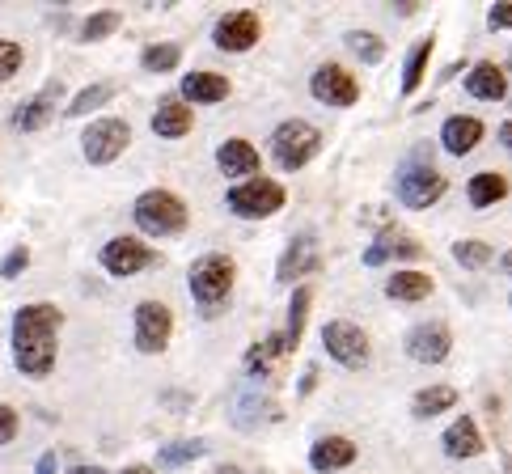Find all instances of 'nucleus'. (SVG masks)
<instances>
[{"mask_svg": "<svg viewBox=\"0 0 512 474\" xmlns=\"http://www.w3.org/2000/svg\"><path fill=\"white\" fill-rule=\"evenodd\" d=\"M259 34H263L259 13H250V9H233V13H225L221 22H216L212 39H216V47H221V51H250L254 43H259Z\"/></svg>", "mask_w": 512, "mask_h": 474, "instance_id": "12", "label": "nucleus"}, {"mask_svg": "<svg viewBox=\"0 0 512 474\" xmlns=\"http://www.w3.org/2000/svg\"><path fill=\"white\" fill-rule=\"evenodd\" d=\"M428 293H432V276H424V271H394L386 280V297L394 301H424Z\"/></svg>", "mask_w": 512, "mask_h": 474, "instance_id": "25", "label": "nucleus"}, {"mask_svg": "<svg viewBox=\"0 0 512 474\" xmlns=\"http://www.w3.org/2000/svg\"><path fill=\"white\" fill-rule=\"evenodd\" d=\"M347 51L360 56L364 64H377L381 56H386V43H381L373 30H352V34H347Z\"/></svg>", "mask_w": 512, "mask_h": 474, "instance_id": "34", "label": "nucleus"}, {"mask_svg": "<svg viewBox=\"0 0 512 474\" xmlns=\"http://www.w3.org/2000/svg\"><path fill=\"white\" fill-rule=\"evenodd\" d=\"M428 60H432V39H419V43L411 47L407 64H402V94H415V89H419V81H424V68H428Z\"/></svg>", "mask_w": 512, "mask_h": 474, "instance_id": "28", "label": "nucleus"}, {"mask_svg": "<svg viewBox=\"0 0 512 474\" xmlns=\"http://www.w3.org/2000/svg\"><path fill=\"white\" fill-rule=\"evenodd\" d=\"M17 68H22V47H17V43H5V39H0V81H9V77H17Z\"/></svg>", "mask_w": 512, "mask_h": 474, "instance_id": "37", "label": "nucleus"}, {"mask_svg": "<svg viewBox=\"0 0 512 474\" xmlns=\"http://www.w3.org/2000/svg\"><path fill=\"white\" fill-rule=\"evenodd\" d=\"M419 254V242H411V237H394V233H386V237H377V242L364 250V263L369 267H381V263H390V259H415Z\"/></svg>", "mask_w": 512, "mask_h": 474, "instance_id": "24", "label": "nucleus"}, {"mask_svg": "<svg viewBox=\"0 0 512 474\" xmlns=\"http://www.w3.org/2000/svg\"><path fill=\"white\" fill-rule=\"evenodd\" d=\"M182 98L195 106L221 102V98H229V81L216 77V72H187V77H182Z\"/></svg>", "mask_w": 512, "mask_h": 474, "instance_id": "21", "label": "nucleus"}, {"mask_svg": "<svg viewBox=\"0 0 512 474\" xmlns=\"http://www.w3.org/2000/svg\"><path fill=\"white\" fill-rule=\"evenodd\" d=\"M111 98H115V81H98V85H89V89H81V94L72 98L68 115H89V111H98V106L111 102Z\"/></svg>", "mask_w": 512, "mask_h": 474, "instance_id": "32", "label": "nucleus"}, {"mask_svg": "<svg viewBox=\"0 0 512 474\" xmlns=\"http://www.w3.org/2000/svg\"><path fill=\"white\" fill-rule=\"evenodd\" d=\"M208 445L204 441H174V445H161L157 453V466H166V470H178V466H187L195 458H204Z\"/></svg>", "mask_w": 512, "mask_h": 474, "instance_id": "30", "label": "nucleus"}, {"mask_svg": "<svg viewBox=\"0 0 512 474\" xmlns=\"http://www.w3.org/2000/svg\"><path fill=\"white\" fill-rule=\"evenodd\" d=\"M34 474H60V466H56V453H43V458H39V466H34Z\"/></svg>", "mask_w": 512, "mask_h": 474, "instance_id": "40", "label": "nucleus"}, {"mask_svg": "<svg viewBox=\"0 0 512 474\" xmlns=\"http://www.w3.org/2000/svg\"><path fill=\"white\" fill-rule=\"evenodd\" d=\"M479 140H483V123L474 115H453L441 127V144H445V153H453V157H466Z\"/></svg>", "mask_w": 512, "mask_h": 474, "instance_id": "18", "label": "nucleus"}, {"mask_svg": "<svg viewBox=\"0 0 512 474\" xmlns=\"http://www.w3.org/2000/svg\"><path fill=\"white\" fill-rule=\"evenodd\" d=\"M453 403H457V390H453V386H428V390H419V394H415L411 411H415V419H432V415L449 411Z\"/></svg>", "mask_w": 512, "mask_h": 474, "instance_id": "27", "label": "nucleus"}, {"mask_svg": "<svg viewBox=\"0 0 512 474\" xmlns=\"http://www.w3.org/2000/svg\"><path fill=\"white\" fill-rule=\"evenodd\" d=\"M356 462V445L347 436H322V441L309 449V466L318 474H331V470H347Z\"/></svg>", "mask_w": 512, "mask_h": 474, "instance_id": "17", "label": "nucleus"}, {"mask_svg": "<svg viewBox=\"0 0 512 474\" xmlns=\"http://www.w3.org/2000/svg\"><path fill=\"white\" fill-rule=\"evenodd\" d=\"M466 89L474 98H483V102H500V98H508V81H504V72L491 64V60H483V64H474L470 68V77H466Z\"/></svg>", "mask_w": 512, "mask_h": 474, "instance_id": "23", "label": "nucleus"}, {"mask_svg": "<svg viewBox=\"0 0 512 474\" xmlns=\"http://www.w3.org/2000/svg\"><path fill=\"white\" fill-rule=\"evenodd\" d=\"M292 348H288V339L284 335H267V339H259L254 348L246 352V369H250V377L259 381V377H271V369L288 356Z\"/></svg>", "mask_w": 512, "mask_h": 474, "instance_id": "20", "label": "nucleus"}, {"mask_svg": "<svg viewBox=\"0 0 512 474\" xmlns=\"http://www.w3.org/2000/svg\"><path fill=\"white\" fill-rule=\"evenodd\" d=\"M17 436V411L13 407H0V445H9Z\"/></svg>", "mask_w": 512, "mask_h": 474, "instance_id": "38", "label": "nucleus"}, {"mask_svg": "<svg viewBox=\"0 0 512 474\" xmlns=\"http://www.w3.org/2000/svg\"><path fill=\"white\" fill-rule=\"evenodd\" d=\"M216 166H221V174L242 178V182L263 178L259 174V149H254L250 140H225L221 149H216Z\"/></svg>", "mask_w": 512, "mask_h": 474, "instance_id": "15", "label": "nucleus"}, {"mask_svg": "<svg viewBox=\"0 0 512 474\" xmlns=\"http://www.w3.org/2000/svg\"><path fill=\"white\" fill-rule=\"evenodd\" d=\"M127 144H132V127L123 119H98L85 127L81 153H85V161H94V166H111L115 157H123Z\"/></svg>", "mask_w": 512, "mask_h": 474, "instance_id": "7", "label": "nucleus"}, {"mask_svg": "<svg viewBox=\"0 0 512 474\" xmlns=\"http://www.w3.org/2000/svg\"><path fill=\"white\" fill-rule=\"evenodd\" d=\"M56 102H60V81L47 85L43 94H34L30 102L17 106V111H13V127H17V132H39V127H47L51 115H56Z\"/></svg>", "mask_w": 512, "mask_h": 474, "instance_id": "16", "label": "nucleus"}, {"mask_svg": "<svg viewBox=\"0 0 512 474\" xmlns=\"http://www.w3.org/2000/svg\"><path fill=\"white\" fill-rule=\"evenodd\" d=\"M449 352H453V335L441 322H419L407 335V356L419 364H441Z\"/></svg>", "mask_w": 512, "mask_h": 474, "instance_id": "13", "label": "nucleus"}, {"mask_svg": "<svg viewBox=\"0 0 512 474\" xmlns=\"http://www.w3.org/2000/svg\"><path fill=\"white\" fill-rule=\"evenodd\" d=\"M318 267H322V254H318L314 233H297L292 237V246L280 254L276 276H280V284H292L297 276H309V271H318Z\"/></svg>", "mask_w": 512, "mask_h": 474, "instance_id": "14", "label": "nucleus"}, {"mask_svg": "<svg viewBox=\"0 0 512 474\" xmlns=\"http://www.w3.org/2000/svg\"><path fill=\"white\" fill-rule=\"evenodd\" d=\"M445 453L449 458H474V453H483V436L479 428H474V419L462 415V419H453V424L445 428Z\"/></svg>", "mask_w": 512, "mask_h": 474, "instance_id": "22", "label": "nucleus"}, {"mask_svg": "<svg viewBox=\"0 0 512 474\" xmlns=\"http://www.w3.org/2000/svg\"><path fill=\"white\" fill-rule=\"evenodd\" d=\"M453 259L462 263V267H487L491 263V246L479 242V237H466V242L453 246Z\"/></svg>", "mask_w": 512, "mask_h": 474, "instance_id": "35", "label": "nucleus"}, {"mask_svg": "<svg viewBox=\"0 0 512 474\" xmlns=\"http://www.w3.org/2000/svg\"><path fill=\"white\" fill-rule=\"evenodd\" d=\"M309 94L326 106H352L360 98V85L343 64H322L314 72V81H309Z\"/></svg>", "mask_w": 512, "mask_h": 474, "instance_id": "11", "label": "nucleus"}, {"mask_svg": "<svg viewBox=\"0 0 512 474\" xmlns=\"http://www.w3.org/2000/svg\"><path fill=\"white\" fill-rule=\"evenodd\" d=\"M229 208H233V216H242V221H263V216H276L284 208V187L276 178L237 182L229 191Z\"/></svg>", "mask_w": 512, "mask_h": 474, "instance_id": "5", "label": "nucleus"}, {"mask_svg": "<svg viewBox=\"0 0 512 474\" xmlns=\"http://www.w3.org/2000/svg\"><path fill=\"white\" fill-rule=\"evenodd\" d=\"M314 381H318V364H309V369H305V377H301V394H309V390H314Z\"/></svg>", "mask_w": 512, "mask_h": 474, "instance_id": "41", "label": "nucleus"}, {"mask_svg": "<svg viewBox=\"0 0 512 474\" xmlns=\"http://www.w3.org/2000/svg\"><path fill=\"white\" fill-rule=\"evenodd\" d=\"M149 263H157V254L136 242V237H111V242L102 246V267L111 271V276H136V271H144Z\"/></svg>", "mask_w": 512, "mask_h": 474, "instance_id": "10", "label": "nucleus"}, {"mask_svg": "<svg viewBox=\"0 0 512 474\" xmlns=\"http://www.w3.org/2000/svg\"><path fill=\"white\" fill-rule=\"evenodd\" d=\"M174 335V314H170V305H161V301H140L136 305V348L144 356H153L161 352L170 343Z\"/></svg>", "mask_w": 512, "mask_h": 474, "instance_id": "9", "label": "nucleus"}, {"mask_svg": "<svg viewBox=\"0 0 512 474\" xmlns=\"http://www.w3.org/2000/svg\"><path fill=\"white\" fill-rule=\"evenodd\" d=\"M504 271H508V276H512V254H504Z\"/></svg>", "mask_w": 512, "mask_h": 474, "instance_id": "45", "label": "nucleus"}, {"mask_svg": "<svg viewBox=\"0 0 512 474\" xmlns=\"http://www.w3.org/2000/svg\"><path fill=\"white\" fill-rule=\"evenodd\" d=\"M466 195H470V204L474 208H496L500 199L508 195V178L504 174H474L470 178V187H466Z\"/></svg>", "mask_w": 512, "mask_h": 474, "instance_id": "26", "label": "nucleus"}, {"mask_svg": "<svg viewBox=\"0 0 512 474\" xmlns=\"http://www.w3.org/2000/svg\"><path fill=\"white\" fill-rule=\"evenodd\" d=\"M322 149V132L314 123H305V119H288L276 127V136H271V153H276V166L280 170H301L309 166V161L318 157Z\"/></svg>", "mask_w": 512, "mask_h": 474, "instance_id": "4", "label": "nucleus"}, {"mask_svg": "<svg viewBox=\"0 0 512 474\" xmlns=\"http://www.w3.org/2000/svg\"><path fill=\"white\" fill-rule=\"evenodd\" d=\"M26 267H30V250H26V246H13V250L5 254V263H0V280H17Z\"/></svg>", "mask_w": 512, "mask_h": 474, "instance_id": "36", "label": "nucleus"}, {"mask_svg": "<svg viewBox=\"0 0 512 474\" xmlns=\"http://www.w3.org/2000/svg\"><path fill=\"white\" fill-rule=\"evenodd\" d=\"M64 326V314L47 301L22 305L13 318V364L26 377H47L56 364V335Z\"/></svg>", "mask_w": 512, "mask_h": 474, "instance_id": "1", "label": "nucleus"}, {"mask_svg": "<svg viewBox=\"0 0 512 474\" xmlns=\"http://www.w3.org/2000/svg\"><path fill=\"white\" fill-rule=\"evenodd\" d=\"M487 26H491V30H512V5H491Z\"/></svg>", "mask_w": 512, "mask_h": 474, "instance_id": "39", "label": "nucleus"}, {"mask_svg": "<svg viewBox=\"0 0 512 474\" xmlns=\"http://www.w3.org/2000/svg\"><path fill=\"white\" fill-rule=\"evenodd\" d=\"M233 271L237 267H233L229 254H204V259L191 263L187 284H191V297H195V305H199V314L204 318L221 314V305L233 293Z\"/></svg>", "mask_w": 512, "mask_h": 474, "instance_id": "2", "label": "nucleus"}, {"mask_svg": "<svg viewBox=\"0 0 512 474\" xmlns=\"http://www.w3.org/2000/svg\"><path fill=\"white\" fill-rule=\"evenodd\" d=\"M445 195V174L432 170L428 161H407L398 170V199L407 208H432Z\"/></svg>", "mask_w": 512, "mask_h": 474, "instance_id": "8", "label": "nucleus"}, {"mask_svg": "<svg viewBox=\"0 0 512 474\" xmlns=\"http://www.w3.org/2000/svg\"><path fill=\"white\" fill-rule=\"evenodd\" d=\"M309 301H314V288H297L292 293V305H288V326H284V339H288V348H297L301 343V331H305V314H309Z\"/></svg>", "mask_w": 512, "mask_h": 474, "instance_id": "29", "label": "nucleus"}, {"mask_svg": "<svg viewBox=\"0 0 512 474\" xmlns=\"http://www.w3.org/2000/svg\"><path fill=\"white\" fill-rule=\"evenodd\" d=\"M132 212H136V225L149 237H170V233L187 229V204H182V199L174 191H166V187L144 191Z\"/></svg>", "mask_w": 512, "mask_h": 474, "instance_id": "3", "label": "nucleus"}, {"mask_svg": "<svg viewBox=\"0 0 512 474\" xmlns=\"http://www.w3.org/2000/svg\"><path fill=\"white\" fill-rule=\"evenodd\" d=\"M153 132L161 140H178L191 132V106L178 102V98H161L157 111H153Z\"/></svg>", "mask_w": 512, "mask_h": 474, "instance_id": "19", "label": "nucleus"}, {"mask_svg": "<svg viewBox=\"0 0 512 474\" xmlns=\"http://www.w3.org/2000/svg\"><path fill=\"white\" fill-rule=\"evenodd\" d=\"M119 22H123V17H119L115 9L89 13V17H85V22H81V39H85V43H102V39H106V34H115V30H119Z\"/></svg>", "mask_w": 512, "mask_h": 474, "instance_id": "33", "label": "nucleus"}, {"mask_svg": "<svg viewBox=\"0 0 512 474\" xmlns=\"http://www.w3.org/2000/svg\"><path fill=\"white\" fill-rule=\"evenodd\" d=\"M500 140H504V149L512 153V123H504V127H500Z\"/></svg>", "mask_w": 512, "mask_h": 474, "instance_id": "42", "label": "nucleus"}, {"mask_svg": "<svg viewBox=\"0 0 512 474\" xmlns=\"http://www.w3.org/2000/svg\"><path fill=\"white\" fill-rule=\"evenodd\" d=\"M68 474H106V470L102 466H72Z\"/></svg>", "mask_w": 512, "mask_h": 474, "instance_id": "44", "label": "nucleus"}, {"mask_svg": "<svg viewBox=\"0 0 512 474\" xmlns=\"http://www.w3.org/2000/svg\"><path fill=\"white\" fill-rule=\"evenodd\" d=\"M322 348L331 360H339L343 369H364L369 356H373L369 335H364L356 322H326L322 326Z\"/></svg>", "mask_w": 512, "mask_h": 474, "instance_id": "6", "label": "nucleus"}, {"mask_svg": "<svg viewBox=\"0 0 512 474\" xmlns=\"http://www.w3.org/2000/svg\"><path fill=\"white\" fill-rule=\"evenodd\" d=\"M178 60H182V47L178 43H153V47H144V56H140L144 72H174Z\"/></svg>", "mask_w": 512, "mask_h": 474, "instance_id": "31", "label": "nucleus"}, {"mask_svg": "<svg viewBox=\"0 0 512 474\" xmlns=\"http://www.w3.org/2000/svg\"><path fill=\"white\" fill-rule=\"evenodd\" d=\"M123 474H157V470H153V466H140V462H136V466H123Z\"/></svg>", "mask_w": 512, "mask_h": 474, "instance_id": "43", "label": "nucleus"}]
</instances>
